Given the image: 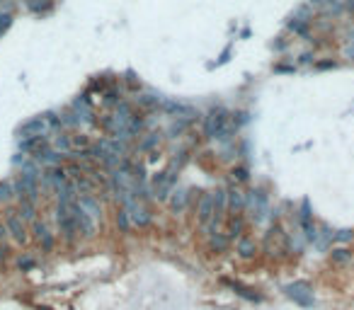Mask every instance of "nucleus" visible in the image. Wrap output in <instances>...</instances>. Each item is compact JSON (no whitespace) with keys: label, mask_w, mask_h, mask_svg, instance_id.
I'll return each mask as SVG.
<instances>
[{"label":"nucleus","mask_w":354,"mask_h":310,"mask_svg":"<svg viewBox=\"0 0 354 310\" xmlns=\"http://www.w3.org/2000/svg\"><path fill=\"white\" fill-rule=\"evenodd\" d=\"M204 134H206V138H214V141H228L231 138L228 112L224 107H214L204 117Z\"/></svg>","instance_id":"f257e3e1"},{"label":"nucleus","mask_w":354,"mask_h":310,"mask_svg":"<svg viewBox=\"0 0 354 310\" xmlns=\"http://www.w3.org/2000/svg\"><path fill=\"white\" fill-rule=\"evenodd\" d=\"M5 228H8V235L17 242V245H27L29 240V230H27V220L19 216L15 209L5 211Z\"/></svg>","instance_id":"f03ea898"},{"label":"nucleus","mask_w":354,"mask_h":310,"mask_svg":"<svg viewBox=\"0 0 354 310\" xmlns=\"http://www.w3.org/2000/svg\"><path fill=\"white\" fill-rule=\"evenodd\" d=\"M284 293L289 296L294 303H298L301 308H311L316 298H313V289H311V283L308 281H294L289 286H284Z\"/></svg>","instance_id":"7ed1b4c3"},{"label":"nucleus","mask_w":354,"mask_h":310,"mask_svg":"<svg viewBox=\"0 0 354 310\" xmlns=\"http://www.w3.org/2000/svg\"><path fill=\"white\" fill-rule=\"evenodd\" d=\"M298 226H301V233L308 242H318V228L313 223V213H311V204L308 199L301 204V211H298Z\"/></svg>","instance_id":"20e7f679"},{"label":"nucleus","mask_w":354,"mask_h":310,"mask_svg":"<svg viewBox=\"0 0 354 310\" xmlns=\"http://www.w3.org/2000/svg\"><path fill=\"white\" fill-rule=\"evenodd\" d=\"M75 204H78V201H75ZM73 218H75V226H78V235L87 237V240L97 235V220H93L87 213H85V211H80V206L75 209Z\"/></svg>","instance_id":"39448f33"},{"label":"nucleus","mask_w":354,"mask_h":310,"mask_svg":"<svg viewBox=\"0 0 354 310\" xmlns=\"http://www.w3.org/2000/svg\"><path fill=\"white\" fill-rule=\"evenodd\" d=\"M214 218V192H204L202 194V199H199V209H196V220H199V226L204 228L209 226Z\"/></svg>","instance_id":"423d86ee"},{"label":"nucleus","mask_w":354,"mask_h":310,"mask_svg":"<svg viewBox=\"0 0 354 310\" xmlns=\"http://www.w3.org/2000/svg\"><path fill=\"white\" fill-rule=\"evenodd\" d=\"M160 109L170 114L175 119H187V117H194V107H189L185 102H177V100H160Z\"/></svg>","instance_id":"0eeeda50"},{"label":"nucleus","mask_w":354,"mask_h":310,"mask_svg":"<svg viewBox=\"0 0 354 310\" xmlns=\"http://www.w3.org/2000/svg\"><path fill=\"white\" fill-rule=\"evenodd\" d=\"M49 134V126L47 121H44V117L39 114V117L29 119V121H25L22 126H19V136L22 138H32V136H47Z\"/></svg>","instance_id":"6e6552de"},{"label":"nucleus","mask_w":354,"mask_h":310,"mask_svg":"<svg viewBox=\"0 0 354 310\" xmlns=\"http://www.w3.org/2000/svg\"><path fill=\"white\" fill-rule=\"evenodd\" d=\"M78 206L80 211H85L93 220L102 218V206H100V199L95 194H78Z\"/></svg>","instance_id":"1a4fd4ad"},{"label":"nucleus","mask_w":354,"mask_h":310,"mask_svg":"<svg viewBox=\"0 0 354 310\" xmlns=\"http://www.w3.org/2000/svg\"><path fill=\"white\" fill-rule=\"evenodd\" d=\"M58 220V230H61V235H63L65 245H75V240H78V226H75V218L73 216H56Z\"/></svg>","instance_id":"9d476101"},{"label":"nucleus","mask_w":354,"mask_h":310,"mask_svg":"<svg viewBox=\"0 0 354 310\" xmlns=\"http://www.w3.org/2000/svg\"><path fill=\"white\" fill-rule=\"evenodd\" d=\"M129 218H131V226H136V228H146V226H150L153 216H150L148 209H143L141 204H136V206L129 211Z\"/></svg>","instance_id":"9b49d317"},{"label":"nucleus","mask_w":354,"mask_h":310,"mask_svg":"<svg viewBox=\"0 0 354 310\" xmlns=\"http://www.w3.org/2000/svg\"><path fill=\"white\" fill-rule=\"evenodd\" d=\"M235 252L240 259H252V257L257 255V242H255V237H245L242 235L238 240V245H235Z\"/></svg>","instance_id":"f8f14e48"},{"label":"nucleus","mask_w":354,"mask_h":310,"mask_svg":"<svg viewBox=\"0 0 354 310\" xmlns=\"http://www.w3.org/2000/svg\"><path fill=\"white\" fill-rule=\"evenodd\" d=\"M242 209H245V194L238 187H231L228 189V211H231V216H238Z\"/></svg>","instance_id":"ddd939ff"},{"label":"nucleus","mask_w":354,"mask_h":310,"mask_svg":"<svg viewBox=\"0 0 354 310\" xmlns=\"http://www.w3.org/2000/svg\"><path fill=\"white\" fill-rule=\"evenodd\" d=\"M61 158H63V155L56 153L54 148H44V150L34 153V160H37V163H41V165H49V167H58Z\"/></svg>","instance_id":"4468645a"},{"label":"nucleus","mask_w":354,"mask_h":310,"mask_svg":"<svg viewBox=\"0 0 354 310\" xmlns=\"http://www.w3.org/2000/svg\"><path fill=\"white\" fill-rule=\"evenodd\" d=\"M242 228H245V218H242L240 213L238 216H231L228 218V230H226V235H228V240H240L242 237Z\"/></svg>","instance_id":"2eb2a0df"},{"label":"nucleus","mask_w":354,"mask_h":310,"mask_svg":"<svg viewBox=\"0 0 354 310\" xmlns=\"http://www.w3.org/2000/svg\"><path fill=\"white\" fill-rule=\"evenodd\" d=\"M51 148L61 155H71L73 153V143H71V136H65V134H56L54 141H51Z\"/></svg>","instance_id":"dca6fc26"},{"label":"nucleus","mask_w":354,"mask_h":310,"mask_svg":"<svg viewBox=\"0 0 354 310\" xmlns=\"http://www.w3.org/2000/svg\"><path fill=\"white\" fill-rule=\"evenodd\" d=\"M231 245V240L226 233H214V235H209V250L211 252H226Z\"/></svg>","instance_id":"f3484780"},{"label":"nucleus","mask_w":354,"mask_h":310,"mask_svg":"<svg viewBox=\"0 0 354 310\" xmlns=\"http://www.w3.org/2000/svg\"><path fill=\"white\" fill-rule=\"evenodd\" d=\"M17 213H19V216H22L25 220L34 223V220H37V204H34V201H29V199H19Z\"/></svg>","instance_id":"a211bd4d"},{"label":"nucleus","mask_w":354,"mask_h":310,"mask_svg":"<svg viewBox=\"0 0 354 310\" xmlns=\"http://www.w3.org/2000/svg\"><path fill=\"white\" fill-rule=\"evenodd\" d=\"M73 184H75V189H78V194H93V189H95V182L87 174H78L73 180Z\"/></svg>","instance_id":"6ab92c4d"},{"label":"nucleus","mask_w":354,"mask_h":310,"mask_svg":"<svg viewBox=\"0 0 354 310\" xmlns=\"http://www.w3.org/2000/svg\"><path fill=\"white\" fill-rule=\"evenodd\" d=\"M12 199H15V182H10V180L0 182V201L3 204H10Z\"/></svg>","instance_id":"aec40b11"},{"label":"nucleus","mask_w":354,"mask_h":310,"mask_svg":"<svg viewBox=\"0 0 354 310\" xmlns=\"http://www.w3.org/2000/svg\"><path fill=\"white\" fill-rule=\"evenodd\" d=\"M160 143V134L158 131H153V134H148V136L143 138L139 143V153H146V150H153V148Z\"/></svg>","instance_id":"412c9836"},{"label":"nucleus","mask_w":354,"mask_h":310,"mask_svg":"<svg viewBox=\"0 0 354 310\" xmlns=\"http://www.w3.org/2000/svg\"><path fill=\"white\" fill-rule=\"evenodd\" d=\"M330 259H333L335 264H347V262L352 259V252H349L347 247H335V250L330 252Z\"/></svg>","instance_id":"4be33fe9"},{"label":"nucleus","mask_w":354,"mask_h":310,"mask_svg":"<svg viewBox=\"0 0 354 310\" xmlns=\"http://www.w3.org/2000/svg\"><path fill=\"white\" fill-rule=\"evenodd\" d=\"M185 206H187V194L180 189V192H175V196L170 199V209L175 211V213H182V211H185Z\"/></svg>","instance_id":"5701e85b"},{"label":"nucleus","mask_w":354,"mask_h":310,"mask_svg":"<svg viewBox=\"0 0 354 310\" xmlns=\"http://www.w3.org/2000/svg\"><path fill=\"white\" fill-rule=\"evenodd\" d=\"M289 29H291V32H294V34H298V37L308 39V22H303V19L291 17V22H289Z\"/></svg>","instance_id":"b1692460"},{"label":"nucleus","mask_w":354,"mask_h":310,"mask_svg":"<svg viewBox=\"0 0 354 310\" xmlns=\"http://www.w3.org/2000/svg\"><path fill=\"white\" fill-rule=\"evenodd\" d=\"M117 226H119L121 233H129V230H131V218H129V211H126V209L117 211Z\"/></svg>","instance_id":"393cba45"},{"label":"nucleus","mask_w":354,"mask_h":310,"mask_svg":"<svg viewBox=\"0 0 354 310\" xmlns=\"http://www.w3.org/2000/svg\"><path fill=\"white\" fill-rule=\"evenodd\" d=\"M139 104L141 107H146V109H158L160 97H156V95H143V97H139Z\"/></svg>","instance_id":"a878e982"},{"label":"nucleus","mask_w":354,"mask_h":310,"mask_svg":"<svg viewBox=\"0 0 354 310\" xmlns=\"http://www.w3.org/2000/svg\"><path fill=\"white\" fill-rule=\"evenodd\" d=\"M233 286V291L238 293V296H242V298H248V301H262L257 293H250V289H245V286H240V283H231Z\"/></svg>","instance_id":"bb28decb"},{"label":"nucleus","mask_w":354,"mask_h":310,"mask_svg":"<svg viewBox=\"0 0 354 310\" xmlns=\"http://www.w3.org/2000/svg\"><path fill=\"white\" fill-rule=\"evenodd\" d=\"M71 143H73V148H78V150L90 148V141H87V136H85V134H75V136H71Z\"/></svg>","instance_id":"cd10ccee"},{"label":"nucleus","mask_w":354,"mask_h":310,"mask_svg":"<svg viewBox=\"0 0 354 310\" xmlns=\"http://www.w3.org/2000/svg\"><path fill=\"white\" fill-rule=\"evenodd\" d=\"M39 242H41V250H44V252H51V250H54V235L49 233V228L44 230V235L39 237Z\"/></svg>","instance_id":"c85d7f7f"},{"label":"nucleus","mask_w":354,"mask_h":310,"mask_svg":"<svg viewBox=\"0 0 354 310\" xmlns=\"http://www.w3.org/2000/svg\"><path fill=\"white\" fill-rule=\"evenodd\" d=\"M12 27V12H0V37Z\"/></svg>","instance_id":"c756f323"},{"label":"nucleus","mask_w":354,"mask_h":310,"mask_svg":"<svg viewBox=\"0 0 354 310\" xmlns=\"http://www.w3.org/2000/svg\"><path fill=\"white\" fill-rule=\"evenodd\" d=\"M187 128V119H177L175 124L170 126V136H180V134H185Z\"/></svg>","instance_id":"7c9ffc66"},{"label":"nucleus","mask_w":354,"mask_h":310,"mask_svg":"<svg viewBox=\"0 0 354 310\" xmlns=\"http://www.w3.org/2000/svg\"><path fill=\"white\" fill-rule=\"evenodd\" d=\"M233 182H248V177H250V174H248V167H233Z\"/></svg>","instance_id":"2f4dec72"},{"label":"nucleus","mask_w":354,"mask_h":310,"mask_svg":"<svg viewBox=\"0 0 354 310\" xmlns=\"http://www.w3.org/2000/svg\"><path fill=\"white\" fill-rule=\"evenodd\" d=\"M119 97H121L119 90H109L107 95H104V102H107V104H119V102H121Z\"/></svg>","instance_id":"473e14b6"},{"label":"nucleus","mask_w":354,"mask_h":310,"mask_svg":"<svg viewBox=\"0 0 354 310\" xmlns=\"http://www.w3.org/2000/svg\"><path fill=\"white\" fill-rule=\"evenodd\" d=\"M17 267L27 272V269H32V267H34V259H32V257H19V259H17Z\"/></svg>","instance_id":"72a5a7b5"},{"label":"nucleus","mask_w":354,"mask_h":310,"mask_svg":"<svg viewBox=\"0 0 354 310\" xmlns=\"http://www.w3.org/2000/svg\"><path fill=\"white\" fill-rule=\"evenodd\" d=\"M352 237H354L352 230H340V233L335 235V240L337 242H347V240H352Z\"/></svg>","instance_id":"f704fd0d"},{"label":"nucleus","mask_w":354,"mask_h":310,"mask_svg":"<svg viewBox=\"0 0 354 310\" xmlns=\"http://www.w3.org/2000/svg\"><path fill=\"white\" fill-rule=\"evenodd\" d=\"M335 61H320V63H316V71H327V68H335Z\"/></svg>","instance_id":"c9c22d12"},{"label":"nucleus","mask_w":354,"mask_h":310,"mask_svg":"<svg viewBox=\"0 0 354 310\" xmlns=\"http://www.w3.org/2000/svg\"><path fill=\"white\" fill-rule=\"evenodd\" d=\"M274 71H277V73H294L296 65H274Z\"/></svg>","instance_id":"e433bc0d"},{"label":"nucleus","mask_w":354,"mask_h":310,"mask_svg":"<svg viewBox=\"0 0 354 310\" xmlns=\"http://www.w3.org/2000/svg\"><path fill=\"white\" fill-rule=\"evenodd\" d=\"M5 237H8V228H5V223H0V242H5Z\"/></svg>","instance_id":"4c0bfd02"},{"label":"nucleus","mask_w":354,"mask_h":310,"mask_svg":"<svg viewBox=\"0 0 354 310\" xmlns=\"http://www.w3.org/2000/svg\"><path fill=\"white\" fill-rule=\"evenodd\" d=\"M5 257H8V245H5V242H0V262H3Z\"/></svg>","instance_id":"58836bf2"},{"label":"nucleus","mask_w":354,"mask_h":310,"mask_svg":"<svg viewBox=\"0 0 354 310\" xmlns=\"http://www.w3.org/2000/svg\"><path fill=\"white\" fill-rule=\"evenodd\" d=\"M345 56L349 58V61H354V46H347V49H345Z\"/></svg>","instance_id":"ea45409f"},{"label":"nucleus","mask_w":354,"mask_h":310,"mask_svg":"<svg viewBox=\"0 0 354 310\" xmlns=\"http://www.w3.org/2000/svg\"><path fill=\"white\" fill-rule=\"evenodd\" d=\"M345 10L354 15V0H345Z\"/></svg>","instance_id":"a19ab883"},{"label":"nucleus","mask_w":354,"mask_h":310,"mask_svg":"<svg viewBox=\"0 0 354 310\" xmlns=\"http://www.w3.org/2000/svg\"><path fill=\"white\" fill-rule=\"evenodd\" d=\"M311 5H320V3H325V0H308Z\"/></svg>","instance_id":"79ce46f5"},{"label":"nucleus","mask_w":354,"mask_h":310,"mask_svg":"<svg viewBox=\"0 0 354 310\" xmlns=\"http://www.w3.org/2000/svg\"><path fill=\"white\" fill-rule=\"evenodd\" d=\"M349 41H352V46H354V32H349Z\"/></svg>","instance_id":"37998d69"}]
</instances>
